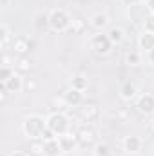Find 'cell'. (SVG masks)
Returning <instances> with one entry per match:
<instances>
[{"label": "cell", "instance_id": "obj_1", "mask_svg": "<svg viewBox=\"0 0 154 156\" xmlns=\"http://www.w3.org/2000/svg\"><path fill=\"white\" fill-rule=\"evenodd\" d=\"M47 129V120L40 115H31V116H26L22 122V131L24 134L29 138V140H38L42 138L44 131Z\"/></svg>", "mask_w": 154, "mask_h": 156}, {"label": "cell", "instance_id": "obj_2", "mask_svg": "<svg viewBox=\"0 0 154 156\" xmlns=\"http://www.w3.org/2000/svg\"><path fill=\"white\" fill-rule=\"evenodd\" d=\"M47 24H49V27H51L53 31H56V33H64V31H69L73 20H71L69 13H67L65 9L56 7V9H53V11L47 15Z\"/></svg>", "mask_w": 154, "mask_h": 156}, {"label": "cell", "instance_id": "obj_3", "mask_svg": "<svg viewBox=\"0 0 154 156\" xmlns=\"http://www.w3.org/2000/svg\"><path fill=\"white\" fill-rule=\"evenodd\" d=\"M45 120H47V129H51L56 136H62V134L69 133V118L65 116L62 111L51 113Z\"/></svg>", "mask_w": 154, "mask_h": 156}, {"label": "cell", "instance_id": "obj_4", "mask_svg": "<svg viewBox=\"0 0 154 156\" xmlns=\"http://www.w3.org/2000/svg\"><path fill=\"white\" fill-rule=\"evenodd\" d=\"M113 47V42L109 40L107 33H96L93 38H91V49H94L98 55H107Z\"/></svg>", "mask_w": 154, "mask_h": 156}, {"label": "cell", "instance_id": "obj_5", "mask_svg": "<svg viewBox=\"0 0 154 156\" xmlns=\"http://www.w3.org/2000/svg\"><path fill=\"white\" fill-rule=\"evenodd\" d=\"M136 107L142 115H152L154 113V94L152 93H143L138 96Z\"/></svg>", "mask_w": 154, "mask_h": 156}, {"label": "cell", "instance_id": "obj_6", "mask_svg": "<svg viewBox=\"0 0 154 156\" xmlns=\"http://www.w3.org/2000/svg\"><path fill=\"white\" fill-rule=\"evenodd\" d=\"M78 136L76 133H65V134H62V136H58V144H60V147H62V151L64 153H71V151H75L78 147Z\"/></svg>", "mask_w": 154, "mask_h": 156}, {"label": "cell", "instance_id": "obj_7", "mask_svg": "<svg viewBox=\"0 0 154 156\" xmlns=\"http://www.w3.org/2000/svg\"><path fill=\"white\" fill-rule=\"evenodd\" d=\"M62 100H64L65 105H69V107H76V105H80V104L83 102V94H82V91H76V89L69 87V89L62 94Z\"/></svg>", "mask_w": 154, "mask_h": 156}, {"label": "cell", "instance_id": "obj_8", "mask_svg": "<svg viewBox=\"0 0 154 156\" xmlns=\"http://www.w3.org/2000/svg\"><path fill=\"white\" fill-rule=\"evenodd\" d=\"M11 45H13V51L16 55H26V53H29L33 44H31V40L26 38V37H15L11 40Z\"/></svg>", "mask_w": 154, "mask_h": 156}, {"label": "cell", "instance_id": "obj_9", "mask_svg": "<svg viewBox=\"0 0 154 156\" xmlns=\"http://www.w3.org/2000/svg\"><path fill=\"white\" fill-rule=\"evenodd\" d=\"M142 145H143V142L138 136H125L123 138V149L127 153H140L142 151Z\"/></svg>", "mask_w": 154, "mask_h": 156}, {"label": "cell", "instance_id": "obj_10", "mask_svg": "<svg viewBox=\"0 0 154 156\" xmlns=\"http://www.w3.org/2000/svg\"><path fill=\"white\" fill-rule=\"evenodd\" d=\"M120 96L123 98V100H134L136 96H138V87H136V83H132V82H125L123 85H121V89H120Z\"/></svg>", "mask_w": 154, "mask_h": 156}, {"label": "cell", "instance_id": "obj_11", "mask_svg": "<svg viewBox=\"0 0 154 156\" xmlns=\"http://www.w3.org/2000/svg\"><path fill=\"white\" fill-rule=\"evenodd\" d=\"M62 153L64 151H62V147L58 144V138L44 142V156H60Z\"/></svg>", "mask_w": 154, "mask_h": 156}, {"label": "cell", "instance_id": "obj_12", "mask_svg": "<svg viewBox=\"0 0 154 156\" xmlns=\"http://www.w3.org/2000/svg\"><path fill=\"white\" fill-rule=\"evenodd\" d=\"M76 136H78V140L80 142H83V144H91L93 140H94V136H96V133H94V129L91 127V125H82L80 129H78V133H76Z\"/></svg>", "mask_w": 154, "mask_h": 156}, {"label": "cell", "instance_id": "obj_13", "mask_svg": "<svg viewBox=\"0 0 154 156\" xmlns=\"http://www.w3.org/2000/svg\"><path fill=\"white\" fill-rule=\"evenodd\" d=\"M138 45L140 49H143L145 53H149L151 49H154V33H149V31H143L138 38Z\"/></svg>", "mask_w": 154, "mask_h": 156}, {"label": "cell", "instance_id": "obj_14", "mask_svg": "<svg viewBox=\"0 0 154 156\" xmlns=\"http://www.w3.org/2000/svg\"><path fill=\"white\" fill-rule=\"evenodd\" d=\"M4 85H5V89L9 91V93H20L22 91V87H24V80L20 75H13V76L9 78L7 82H4Z\"/></svg>", "mask_w": 154, "mask_h": 156}, {"label": "cell", "instance_id": "obj_15", "mask_svg": "<svg viewBox=\"0 0 154 156\" xmlns=\"http://www.w3.org/2000/svg\"><path fill=\"white\" fill-rule=\"evenodd\" d=\"M91 26L94 29H103V27L109 26V16L105 13H96V15L91 16Z\"/></svg>", "mask_w": 154, "mask_h": 156}, {"label": "cell", "instance_id": "obj_16", "mask_svg": "<svg viewBox=\"0 0 154 156\" xmlns=\"http://www.w3.org/2000/svg\"><path fill=\"white\" fill-rule=\"evenodd\" d=\"M107 37H109L111 42H113V45H118V44H121V42H123L125 33H123V29H121V27H111V29L107 31Z\"/></svg>", "mask_w": 154, "mask_h": 156}, {"label": "cell", "instance_id": "obj_17", "mask_svg": "<svg viewBox=\"0 0 154 156\" xmlns=\"http://www.w3.org/2000/svg\"><path fill=\"white\" fill-rule=\"evenodd\" d=\"M82 115H83V118H85L87 122H93V120H96V118L100 116V109H98L94 104H89V105H85V107L82 109Z\"/></svg>", "mask_w": 154, "mask_h": 156}, {"label": "cell", "instance_id": "obj_18", "mask_svg": "<svg viewBox=\"0 0 154 156\" xmlns=\"http://www.w3.org/2000/svg\"><path fill=\"white\" fill-rule=\"evenodd\" d=\"M69 83H71L73 89H76V91H82V93H83V91L87 89V85H89V80H87L85 76H82V75H76V76L71 78Z\"/></svg>", "mask_w": 154, "mask_h": 156}, {"label": "cell", "instance_id": "obj_19", "mask_svg": "<svg viewBox=\"0 0 154 156\" xmlns=\"http://www.w3.org/2000/svg\"><path fill=\"white\" fill-rule=\"evenodd\" d=\"M111 154V147L105 142H98L94 145V156H109Z\"/></svg>", "mask_w": 154, "mask_h": 156}, {"label": "cell", "instance_id": "obj_20", "mask_svg": "<svg viewBox=\"0 0 154 156\" xmlns=\"http://www.w3.org/2000/svg\"><path fill=\"white\" fill-rule=\"evenodd\" d=\"M140 60H142V55H140L138 51H129V53L125 55V62H127L129 66H138Z\"/></svg>", "mask_w": 154, "mask_h": 156}, {"label": "cell", "instance_id": "obj_21", "mask_svg": "<svg viewBox=\"0 0 154 156\" xmlns=\"http://www.w3.org/2000/svg\"><path fill=\"white\" fill-rule=\"evenodd\" d=\"M31 153L33 154H44V140H31Z\"/></svg>", "mask_w": 154, "mask_h": 156}, {"label": "cell", "instance_id": "obj_22", "mask_svg": "<svg viewBox=\"0 0 154 156\" xmlns=\"http://www.w3.org/2000/svg\"><path fill=\"white\" fill-rule=\"evenodd\" d=\"M143 31L154 33V15L152 13L145 15V18H143Z\"/></svg>", "mask_w": 154, "mask_h": 156}, {"label": "cell", "instance_id": "obj_23", "mask_svg": "<svg viewBox=\"0 0 154 156\" xmlns=\"http://www.w3.org/2000/svg\"><path fill=\"white\" fill-rule=\"evenodd\" d=\"M13 75H15V71H13L9 66H2V69H0V82H2V83L7 82Z\"/></svg>", "mask_w": 154, "mask_h": 156}, {"label": "cell", "instance_id": "obj_24", "mask_svg": "<svg viewBox=\"0 0 154 156\" xmlns=\"http://www.w3.org/2000/svg\"><path fill=\"white\" fill-rule=\"evenodd\" d=\"M9 40H11V35H9L7 26H2V27H0V45H5Z\"/></svg>", "mask_w": 154, "mask_h": 156}, {"label": "cell", "instance_id": "obj_25", "mask_svg": "<svg viewBox=\"0 0 154 156\" xmlns=\"http://www.w3.org/2000/svg\"><path fill=\"white\" fill-rule=\"evenodd\" d=\"M121 2H123V5H127V7H131V9H132V7H136L142 0H121Z\"/></svg>", "mask_w": 154, "mask_h": 156}, {"label": "cell", "instance_id": "obj_26", "mask_svg": "<svg viewBox=\"0 0 154 156\" xmlns=\"http://www.w3.org/2000/svg\"><path fill=\"white\" fill-rule=\"evenodd\" d=\"M18 67H20V69H24V71H27L31 66H29V62H27L26 58H20V62H18Z\"/></svg>", "mask_w": 154, "mask_h": 156}, {"label": "cell", "instance_id": "obj_27", "mask_svg": "<svg viewBox=\"0 0 154 156\" xmlns=\"http://www.w3.org/2000/svg\"><path fill=\"white\" fill-rule=\"evenodd\" d=\"M145 7H147L149 13H152L154 15V0H145Z\"/></svg>", "mask_w": 154, "mask_h": 156}, {"label": "cell", "instance_id": "obj_28", "mask_svg": "<svg viewBox=\"0 0 154 156\" xmlns=\"http://www.w3.org/2000/svg\"><path fill=\"white\" fill-rule=\"evenodd\" d=\"M147 62H149L151 66H154V49H151V51L147 53Z\"/></svg>", "mask_w": 154, "mask_h": 156}, {"label": "cell", "instance_id": "obj_29", "mask_svg": "<svg viewBox=\"0 0 154 156\" xmlns=\"http://www.w3.org/2000/svg\"><path fill=\"white\" fill-rule=\"evenodd\" d=\"M9 156H27L26 153H20V151H15V153H11Z\"/></svg>", "mask_w": 154, "mask_h": 156}, {"label": "cell", "instance_id": "obj_30", "mask_svg": "<svg viewBox=\"0 0 154 156\" xmlns=\"http://www.w3.org/2000/svg\"><path fill=\"white\" fill-rule=\"evenodd\" d=\"M5 2H7V0H2V5H5Z\"/></svg>", "mask_w": 154, "mask_h": 156}, {"label": "cell", "instance_id": "obj_31", "mask_svg": "<svg viewBox=\"0 0 154 156\" xmlns=\"http://www.w3.org/2000/svg\"><path fill=\"white\" fill-rule=\"evenodd\" d=\"M152 129H154V118H152Z\"/></svg>", "mask_w": 154, "mask_h": 156}]
</instances>
